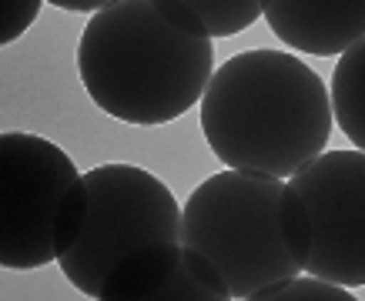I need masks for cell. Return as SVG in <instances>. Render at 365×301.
Segmentation results:
<instances>
[{
	"instance_id": "obj_1",
	"label": "cell",
	"mask_w": 365,
	"mask_h": 301,
	"mask_svg": "<svg viewBox=\"0 0 365 301\" xmlns=\"http://www.w3.org/2000/svg\"><path fill=\"white\" fill-rule=\"evenodd\" d=\"M78 74L104 114L158 127L201 100L215 44L188 0H114L81 33Z\"/></svg>"
},
{
	"instance_id": "obj_2",
	"label": "cell",
	"mask_w": 365,
	"mask_h": 301,
	"mask_svg": "<svg viewBox=\"0 0 365 301\" xmlns=\"http://www.w3.org/2000/svg\"><path fill=\"white\" fill-rule=\"evenodd\" d=\"M198 104L205 141L232 171L285 181L315 161L332 137L325 80L288 51L228 57Z\"/></svg>"
},
{
	"instance_id": "obj_3",
	"label": "cell",
	"mask_w": 365,
	"mask_h": 301,
	"mask_svg": "<svg viewBox=\"0 0 365 301\" xmlns=\"http://www.w3.org/2000/svg\"><path fill=\"white\" fill-rule=\"evenodd\" d=\"M88 221L57 265L88 298L151 301L181 255V204L161 178L134 164L84 174Z\"/></svg>"
},
{
	"instance_id": "obj_4",
	"label": "cell",
	"mask_w": 365,
	"mask_h": 301,
	"mask_svg": "<svg viewBox=\"0 0 365 301\" xmlns=\"http://www.w3.org/2000/svg\"><path fill=\"white\" fill-rule=\"evenodd\" d=\"M181 241L222 271L238 301L305 271L309 214L288 181L222 171L191 191L181 211Z\"/></svg>"
},
{
	"instance_id": "obj_5",
	"label": "cell",
	"mask_w": 365,
	"mask_h": 301,
	"mask_svg": "<svg viewBox=\"0 0 365 301\" xmlns=\"http://www.w3.org/2000/svg\"><path fill=\"white\" fill-rule=\"evenodd\" d=\"M88 221V184L47 137H0V265L44 268L71 251Z\"/></svg>"
},
{
	"instance_id": "obj_6",
	"label": "cell",
	"mask_w": 365,
	"mask_h": 301,
	"mask_svg": "<svg viewBox=\"0 0 365 301\" xmlns=\"http://www.w3.org/2000/svg\"><path fill=\"white\" fill-rule=\"evenodd\" d=\"M292 191L309 214L305 271L319 278L362 288L365 285V154L329 151L292 174Z\"/></svg>"
},
{
	"instance_id": "obj_7",
	"label": "cell",
	"mask_w": 365,
	"mask_h": 301,
	"mask_svg": "<svg viewBox=\"0 0 365 301\" xmlns=\"http://www.w3.org/2000/svg\"><path fill=\"white\" fill-rule=\"evenodd\" d=\"M262 14L282 44L315 57H342L365 33L362 0H268Z\"/></svg>"
},
{
	"instance_id": "obj_8",
	"label": "cell",
	"mask_w": 365,
	"mask_h": 301,
	"mask_svg": "<svg viewBox=\"0 0 365 301\" xmlns=\"http://www.w3.org/2000/svg\"><path fill=\"white\" fill-rule=\"evenodd\" d=\"M332 124L342 127V134L355 144V151L365 147V47L355 44L339 57V67L332 74L329 90Z\"/></svg>"
},
{
	"instance_id": "obj_9",
	"label": "cell",
	"mask_w": 365,
	"mask_h": 301,
	"mask_svg": "<svg viewBox=\"0 0 365 301\" xmlns=\"http://www.w3.org/2000/svg\"><path fill=\"white\" fill-rule=\"evenodd\" d=\"M151 301H232V291L225 285L222 271L208 258L185 245L178 255V265L171 268V275Z\"/></svg>"
},
{
	"instance_id": "obj_10",
	"label": "cell",
	"mask_w": 365,
	"mask_h": 301,
	"mask_svg": "<svg viewBox=\"0 0 365 301\" xmlns=\"http://www.w3.org/2000/svg\"><path fill=\"white\" fill-rule=\"evenodd\" d=\"M201 27L208 37H232V33L252 27L262 17V4L258 0H188Z\"/></svg>"
},
{
	"instance_id": "obj_11",
	"label": "cell",
	"mask_w": 365,
	"mask_h": 301,
	"mask_svg": "<svg viewBox=\"0 0 365 301\" xmlns=\"http://www.w3.org/2000/svg\"><path fill=\"white\" fill-rule=\"evenodd\" d=\"M255 301H359V295L352 288H342V285H332L319 275L302 271V275L282 281V285L265 288Z\"/></svg>"
},
{
	"instance_id": "obj_12",
	"label": "cell",
	"mask_w": 365,
	"mask_h": 301,
	"mask_svg": "<svg viewBox=\"0 0 365 301\" xmlns=\"http://www.w3.org/2000/svg\"><path fill=\"white\" fill-rule=\"evenodd\" d=\"M41 14V0H4L0 4V44H14Z\"/></svg>"
},
{
	"instance_id": "obj_13",
	"label": "cell",
	"mask_w": 365,
	"mask_h": 301,
	"mask_svg": "<svg viewBox=\"0 0 365 301\" xmlns=\"http://www.w3.org/2000/svg\"><path fill=\"white\" fill-rule=\"evenodd\" d=\"M114 0H54V7L61 11H74V14H101L108 11Z\"/></svg>"
}]
</instances>
